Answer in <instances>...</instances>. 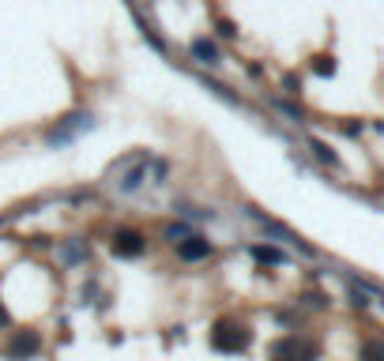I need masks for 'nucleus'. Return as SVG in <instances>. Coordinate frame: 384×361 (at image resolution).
Wrapping results in <instances>:
<instances>
[{
	"label": "nucleus",
	"instance_id": "f257e3e1",
	"mask_svg": "<svg viewBox=\"0 0 384 361\" xmlns=\"http://www.w3.org/2000/svg\"><path fill=\"white\" fill-rule=\"evenodd\" d=\"M249 343H252V331L237 320H218L215 331H211V346L218 354H241Z\"/></svg>",
	"mask_w": 384,
	"mask_h": 361
},
{
	"label": "nucleus",
	"instance_id": "f03ea898",
	"mask_svg": "<svg viewBox=\"0 0 384 361\" xmlns=\"http://www.w3.org/2000/svg\"><path fill=\"white\" fill-rule=\"evenodd\" d=\"M117 170H120V173H117V189H120V192H136L140 184H144L147 170H151V155H136V158L120 162Z\"/></svg>",
	"mask_w": 384,
	"mask_h": 361
},
{
	"label": "nucleus",
	"instance_id": "7ed1b4c3",
	"mask_svg": "<svg viewBox=\"0 0 384 361\" xmlns=\"http://www.w3.org/2000/svg\"><path fill=\"white\" fill-rule=\"evenodd\" d=\"M109 248H113V256H120V260H136V256H144L147 237L140 234V229H117Z\"/></svg>",
	"mask_w": 384,
	"mask_h": 361
},
{
	"label": "nucleus",
	"instance_id": "20e7f679",
	"mask_svg": "<svg viewBox=\"0 0 384 361\" xmlns=\"http://www.w3.org/2000/svg\"><path fill=\"white\" fill-rule=\"evenodd\" d=\"M178 256L185 260V264H200V260L211 256V241L200 237V234H189L185 241H178Z\"/></svg>",
	"mask_w": 384,
	"mask_h": 361
},
{
	"label": "nucleus",
	"instance_id": "39448f33",
	"mask_svg": "<svg viewBox=\"0 0 384 361\" xmlns=\"http://www.w3.org/2000/svg\"><path fill=\"white\" fill-rule=\"evenodd\" d=\"M38 346H42L38 331H19L12 343H8V357H12V361H23V357H30V354H38Z\"/></svg>",
	"mask_w": 384,
	"mask_h": 361
},
{
	"label": "nucleus",
	"instance_id": "423d86ee",
	"mask_svg": "<svg viewBox=\"0 0 384 361\" xmlns=\"http://www.w3.org/2000/svg\"><path fill=\"white\" fill-rule=\"evenodd\" d=\"M313 357H316V350L298 343V338H287V343L275 346V361H313Z\"/></svg>",
	"mask_w": 384,
	"mask_h": 361
},
{
	"label": "nucleus",
	"instance_id": "0eeeda50",
	"mask_svg": "<svg viewBox=\"0 0 384 361\" xmlns=\"http://www.w3.org/2000/svg\"><path fill=\"white\" fill-rule=\"evenodd\" d=\"M83 125H91V117H87V113L68 117V120L57 128V132H49V144H64V139H72V132H75V128H83Z\"/></svg>",
	"mask_w": 384,
	"mask_h": 361
},
{
	"label": "nucleus",
	"instance_id": "6e6552de",
	"mask_svg": "<svg viewBox=\"0 0 384 361\" xmlns=\"http://www.w3.org/2000/svg\"><path fill=\"white\" fill-rule=\"evenodd\" d=\"M189 49H192V57L200 61V64H218V49H215V42H207V38H196Z\"/></svg>",
	"mask_w": 384,
	"mask_h": 361
},
{
	"label": "nucleus",
	"instance_id": "1a4fd4ad",
	"mask_svg": "<svg viewBox=\"0 0 384 361\" xmlns=\"http://www.w3.org/2000/svg\"><path fill=\"white\" fill-rule=\"evenodd\" d=\"M252 260H260V264H283V256L275 245H252Z\"/></svg>",
	"mask_w": 384,
	"mask_h": 361
},
{
	"label": "nucleus",
	"instance_id": "9d476101",
	"mask_svg": "<svg viewBox=\"0 0 384 361\" xmlns=\"http://www.w3.org/2000/svg\"><path fill=\"white\" fill-rule=\"evenodd\" d=\"M309 151H313V155H316V158H321V162H324V166H339V158H335V151H332V147H328V144H321V139H313V144H309Z\"/></svg>",
	"mask_w": 384,
	"mask_h": 361
},
{
	"label": "nucleus",
	"instance_id": "9b49d317",
	"mask_svg": "<svg viewBox=\"0 0 384 361\" xmlns=\"http://www.w3.org/2000/svg\"><path fill=\"white\" fill-rule=\"evenodd\" d=\"M361 361H384V338H369L361 346Z\"/></svg>",
	"mask_w": 384,
	"mask_h": 361
},
{
	"label": "nucleus",
	"instance_id": "f8f14e48",
	"mask_svg": "<svg viewBox=\"0 0 384 361\" xmlns=\"http://www.w3.org/2000/svg\"><path fill=\"white\" fill-rule=\"evenodd\" d=\"M313 68H316V75H332V72H335V64H332V57H316Z\"/></svg>",
	"mask_w": 384,
	"mask_h": 361
},
{
	"label": "nucleus",
	"instance_id": "ddd939ff",
	"mask_svg": "<svg viewBox=\"0 0 384 361\" xmlns=\"http://www.w3.org/2000/svg\"><path fill=\"white\" fill-rule=\"evenodd\" d=\"M218 34H223V38H234L237 30H234V23H230V19H218Z\"/></svg>",
	"mask_w": 384,
	"mask_h": 361
},
{
	"label": "nucleus",
	"instance_id": "4468645a",
	"mask_svg": "<svg viewBox=\"0 0 384 361\" xmlns=\"http://www.w3.org/2000/svg\"><path fill=\"white\" fill-rule=\"evenodd\" d=\"M185 234H189V229H185V226H170V229H166V237L173 241V245H178V237H185Z\"/></svg>",
	"mask_w": 384,
	"mask_h": 361
},
{
	"label": "nucleus",
	"instance_id": "2eb2a0df",
	"mask_svg": "<svg viewBox=\"0 0 384 361\" xmlns=\"http://www.w3.org/2000/svg\"><path fill=\"white\" fill-rule=\"evenodd\" d=\"M0 324H8V312L4 309H0Z\"/></svg>",
	"mask_w": 384,
	"mask_h": 361
}]
</instances>
